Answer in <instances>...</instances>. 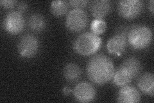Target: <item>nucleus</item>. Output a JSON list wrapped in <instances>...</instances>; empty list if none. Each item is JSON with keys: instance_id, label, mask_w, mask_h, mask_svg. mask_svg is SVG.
<instances>
[{"instance_id": "nucleus-3", "label": "nucleus", "mask_w": 154, "mask_h": 103, "mask_svg": "<svg viewBox=\"0 0 154 103\" xmlns=\"http://www.w3.org/2000/svg\"><path fill=\"white\" fill-rule=\"evenodd\" d=\"M153 40V34L151 29L144 25L132 26L130 31L127 41L133 48L142 50L150 45Z\"/></svg>"}, {"instance_id": "nucleus-20", "label": "nucleus", "mask_w": 154, "mask_h": 103, "mask_svg": "<svg viewBox=\"0 0 154 103\" xmlns=\"http://www.w3.org/2000/svg\"><path fill=\"white\" fill-rule=\"evenodd\" d=\"M17 2L14 0H2L0 1V5L2 7L6 9H11L17 5Z\"/></svg>"}, {"instance_id": "nucleus-17", "label": "nucleus", "mask_w": 154, "mask_h": 103, "mask_svg": "<svg viewBox=\"0 0 154 103\" xmlns=\"http://www.w3.org/2000/svg\"><path fill=\"white\" fill-rule=\"evenodd\" d=\"M68 2L63 0H57L51 3L50 10L55 16L60 17L65 15L68 9Z\"/></svg>"}, {"instance_id": "nucleus-16", "label": "nucleus", "mask_w": 154, "mask_h": 103, "mask_svg": "<svg viewBox=\"0 0 154 103\" xmlns=\"http://www.w3.org/2000/svg\"><path fill=\"white\" fill-rule=\"evenodd\" d=\"M64 77L67 81L75 82L81 76V70L79 65L75 63H69L65 66L63 70Z\"/></svg>"}, {"instance_id": "nucleus-6", "label": "nucleus", "mask_w": 154, "mask_h": 103, "mask_svg": "<svg viewBox=\"0 0 154 103\" xmlns=\"http://www.w3.org/2000/svg\"><path fill=\"white\" fill-rule=\"evenodd\" d=\"M39 48L38 39L31 34L22 36L17 44V50L20 56L30 58L36 55Z\"/></svg>"}, {"instance_id": "nucleus-8", "label": "nucleus", "mask_w": 154, "mask_h": 103, "mask_svg": "<svg viewBox=\"0 0 154 103\" xmlns=\"http://www.w3.org/2000/svg\"><path fill=\"white\" fill-rule=\"evenodd\" d=\"M75 99L82 103L92 102L96 97V90L94 86L88 82H82L77 84L73 90Z\"/></svg>"}, {"instance_id": "nucleus-23", "label": "nucleus", "mask_w": 154, "mask_h": 103, "mask_svg": "<svg viewBox=\"0 0 154 103\" xmlns=\"http://www.w3.org/2000/svg\"><path fill=\"white\" fill-rule=\"evenodd\" d=\"M149 11L151 12L152 14H153V1L151 0V1L149 2Z\"/></svg>"}, {"instance_id": "nucleus-18", "label": "nucleus", "mask_w": 154, "mask_h": 103, "mask_svg": "<svg viewBox=\"0 0 154 103\" xmlns=\"http://www.w3.org/2000/svg\"><path fill=\"white\" fill-rule=\"evenodd\" d=\"M107 29V23L103 19H95L91 22V30L96 35H100Z\"/></svg>"}, {"instance_id": "nucleus-4", "label": "nucleus", "mask_w": 154, "mask_h": 103, "mask_svg": "<svg viewBox=\"0 0 154 103\" xmlns=\"http://www.w3.org/2000/svg\"><path fill=\"white\" fill-rule=\"evenodd\" d=\"M88 24V17L83 9L73 8L67 14L66 27L73 32L82 31Z\"/></svg>"}, {"instance_id": "nucleus-5", "label": "nucleus", "mask_w": 154, "mask_h": 103, "mask_svg": "<svg viewBox=\"0 0 154 103\" xmlns=\"http://www.w3.org/2000/svg\"><path fill=\"white\" fill-rule=\"evenodd\" d=\"M117 8L120 16L127 19H132L141 14L143 3L141 0H122L118 2Z\"/></svg>"}, {"instance_id": "nucleus-7", "label": "nucleus", "mask_w": 154, "mask_h": 103, "mask_svg": "<svg viewBox=\"0 0 154 103\" xmlns=\"http://www.w3.org/2000/svg\"><path fill=\"white\" fill-rule=\"evenodd\" d=\"M5 30L8 33L16 35L21 33L25 27V19L18 11H12L7 14L3 21Z\"/></svg>"}, {"instance_id": "nucleus-1", "label": "nucleus", "mask_w": 154, "mask_h": 103, "mask_svg": "<svg viewBox=\"0 0 154 103\" xmlns=\"http://www.w3.org/2000/svg\"><path fill=\"white\" fill-rule=\"evenodd\" d=\"M86 72L91 82L98 85H103L112 79L115 68L112 61L108 56L99 53L89 60Z\"/></svg>"}, {"instance_id": "nucleus-15", "label": "nucleus", "mask_w": 154, "mask_h": 103, "mask_svg": "<svg viewBox=\"0 0 154 103\" xmlns=\"http://www.w3.org/2000/svg\"><path fill=\"white\" fill-rule=\"evenodd\" d=\"M120 66L127 69L134 78L138 76L141 71V62L135 57H130L126 59Z\"/></svg>"}, {"instance_id": "nucleus-9", "label": "nucleus", "mask_w": 154, "mask_h": 103, "mask_svg": "<svg viewBox=\"0 0 154 103\" xmlns=\"http://www.w3.org/2000/svg\"><path fill=\"white\" fill-rule=\"evenodd\" d=\"M141 94L139 91L131 85L122 87L117 95V102L123 103H136L141 101Z\"/></svg>"}, {"instance_id": "nucleus-13", "label": "nucleus", "mask_w": 154, "mask_h": 103, "mask_svg": "<svg viewBox=\"0 0 154 103\" xmlns=\"http://www.w3.org/2000/svg\"><path fill=\"white\" fill-rule=\"evenodd\" d=\"M133 76L131 75L127 69L119 66L118 69L114 72L112 77L113 83L118 87H123L128 85L133 79Z\"/></svg>"}, {"instance_id": "nucleus-11", "label": "nucleus", "mask_w": 154, "mask_h": 103, "mask_svg": "<svg viewBox=\"0 0 154 103\" xmlns=\"http://www.w3.org/2000/svg\"><path fill=\"white\" fill-rule=\"evenodd\" d=\"M111 10V2L109 0H95L89 4V11L96 19H103Z\"/></svg>"}, {"instance_id": "nucleus-21", "label": "nucleus", "mask_w": 154, "mask_h": 103, "mask_svg": "<svg viewBox=\"0 0 154 103\" xmlns=\"http://www.w3.org/2000/svg\"><path fill=\"white\" fill-rule=\"evenodd\" d=\"M28 8V4L26 2H19L17 5V10L18 12L22 13L23 12L26 11V10Z\"/></svg>"}, {"instance_id": "nucleus-10", "label": "nucleus", "mask_w": 154, "mask_h": 103, "mask_svg": "<svg viewBox=\"0 0 154 103\" xmlns=\"http://www.w3.org/2000/svg\"><path fill=\"white\" fill-rule=\"evenodd\" d=\"M127 45V37L116 34L107 42V49L110 54L119 56L126 50Z\"/></svg>"}, {"instance_id": "nucleus-14", "label": "nucleus", "mask_w": 154, "mask_h": 103, "mask_svg": "<svg viewBox=\"0 0 154 103\" xmlns=\"http://www.w3.org/2000/svg\"><path fill=\"white\" fill-rule=\"evenodd\" d=\"M28 25L32 31L34 32H41L46 27V21L41 14L33 13L28 19Z\"/></svg>"}, {"instance_id": "nucleus-19", "label": "nucleus", "mask_w": 154, "mask_h": 103, "mask_svg": "<svg viewBox=\"0 0 154 103\" xmlns=\"http://www.w3.org/2000/svg\"><path fill=\"white\" fill-rule=\"evenodd\" d=\"M89 3V2L87 0H70L68 2L70 6L78 9H83L88 5Z\"/></svg>"}, {"instance_id": "nucleus-2", "label": "nucleus", "mask_w": 154, "mask_h": 103, "mask_svg": "<svg viewBox=\"0 0 154 103\" xmlns=\"http://www.w3.org/2000/svg\"><path fill=\"white\" fill-rule=\"evenodd\" d=\"M102 39L93 32H85L77 37L73 43L76 53L84 56L93 55L102 46Z\"/></svg>"}, {"instance_id": "nucleus-22", "label": "nucleus", "mask_w": 154, "mask_h": 103, "mask_svg": "<svg viewBox=\"0 0 154 103\" xmlns=\"http://www.w3.org/2000/svg\"><path fill=\"white\" fill-rule=\"evenodd\" d=\"M62 92H63V94H64L65 95H69L71 94L72 90L69 86H65L62 89Z\"/></svg>"}, {"instance_id": "nucleus-12", "label": "nucleus", "mask_w": 154, "mask_h": 103, "mask_svg": "<svg viewBox=\"0 0 154 103\" xmlns=\"http://www.w3.org/2000/svg\"><path fill=\"white\" fill-rule=\"evenodd\" d=\"M137 85L140 90L144 94L153 97L154 92V76L150 72H146L143 73L139 77Z\"/></svg>"}]
</instances>
